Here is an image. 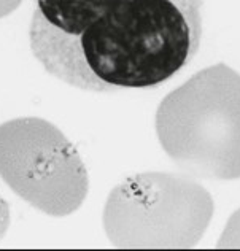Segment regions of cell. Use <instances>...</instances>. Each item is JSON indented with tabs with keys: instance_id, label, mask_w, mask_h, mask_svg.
<instances>
[{
	"instance_id": "6",
	"label": "cell",
	"mask_w": 240,
	"mask_h": 251,
	"mask_svg": "<svg viewBox=\"0 0 240 251\" xmlns=\"http://www.w3.org/2000/svg\"><path fill=\"white\" fill-rule=\"evenodd\" d=\"M10 226V208L2 197H0V240L3 239Z\"/></svg>"
},
{
	"instance_id": "1",
	"label": "cell",
	"mask_w": 240,
	"mask_h": 251,
	"mask_svg": "<svg viewBox=\"0 0 240 251\" xmlns=\"http://www.w3.org/2000/svg\"><path fill=\"white\" fill-rule=\"evenodd\" d=\"M204 0H37L30 48L78 89L155 88L185 69L202 40Z\"/></svg>"
},
{
	"instance_id": "3",
	"label": "cell",
	"mask_w": 240,
	"mask_h": 251,
	"mask_svg": "<svg viewBox=\"0 0 240 251\" xmlns=\"http://www.w3.org/2000/svg\"><path fill=\"white\" fill-rule=\"evenodd\" d=\"M213 216V199L188 175L145 172L113 188L104 229L118 248H192Z\"/></svg>"
},
{
	"instance_id": "2",
	"label": "cell",
	"mask_w": 240,
	"mask_h": 251,
	"mask_svg": "<svg viewBox=\"0 0 240 251\" xmlns=\"http://www.w3.org/2000/svg\"><path fill=\"white\" fill-rule=\"evenodd\" d=\"M162 150L185 174L240 178V75L226 64L207 67L164 99L156 111Z\"/></svg>"
},
{
	"instance_id": "4",
	"label": "cell",
	"mask_w": 240,
	"mask_h": 251,
	"mask_svg": "<svg viewBox=\"0 0 240 251\" xmlns=\"http://www.w3.org/2000/svg\"><path fill=\"white\" fill-rule=\"evenodd\" d=\"M0 176L13 193L50 216L77 211L89 188L75 147L42 118L0 124Z\"/></svg>"
},
{
	"instance_id": "7",
	"label": "cell",
	"mask_w": 240,
	"mask_h": 251,
	"mask_svg": "<svg viewBox=\"0 0 240 251\" xmlns=\"http://www.w3.org/2000/svg\"><path fill=\"white\" fill-rule=\"evenodd\" d=\"M21 2L23 0H0V19L15 11L21 5Z\"/></svg>"
},
{
	"instance_id": "5",
	"label": "cell",
	"mask_w": 240,
	"mask_h": 251,
	"mask_svg": "<svg viewBox=\"0 0 240 251\" xmlns=\"http://www.w3.org/2000/svg\"><path fill=\"white\" fill-rule=\"evenodd\" d=\"M218 248H240V208L229 218L228 226L218 240Z\"/></svg>"
}]
</instances>
